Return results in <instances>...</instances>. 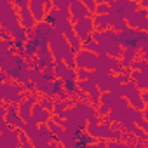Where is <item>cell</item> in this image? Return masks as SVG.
Listing matches in <instances>:
<instances>
[{"label": "cell", "mask_w": 148, "mask_h": 148, "mask_svg": "<svg viewBox=\"0 0 148 148\" xmlns=\"http://www.w3.org/2000/svg\"><path fill=\"white\" fill-rule=\"evenodd\" d=\"M0 26L5 28L9 33L18 30L21 26L16 5L12 4V0H0Z\"/></svg>", "instance_id": "1"}, {"label": "cell", "mask_w": 148, "mask_h": 148, "mask_svg": "<svg viewBox=\"0 0 148 148\" xmlns=\"http://www.w3.org/2000/svg\"><path fill=\"white\" fill-rule=\"evenodd\" d=\"M75 68H87V70H94L96 64H98V54L96 52H91V51H86V49H80L75 52Z\"/></svg>", "instance_id": "2"}, {"label": "cell", "mask_w": 148, "mask_h": 148, "mask_svg": "<svg viewBox=\"0 0 148 148\" xmlns=\"http://www.w3.org/2000/svg\"><path fill=\"white\" fill-rule=\"evenodd\" d=\"M92 30H94V26H92V19L91 18H82V19L73 21V32H75V35L79 37L80 42L89 40Z\"/></svg>", "instance_id": "3"}, {"label": "cell", "mask_w": 148, "mask_h": 148, "mask_svg": "<svg viewBox=\"0 0 148 148\" xmlns=\"http://www.w3.org/2000/svg\"><path fill=\"white\" fill-rule=\"evenodd\" d=\"M125 21H127V26H129V28H136V30H143V32L148 30L146 9H143V7H139L138 11H134L131 16H127Z\"/></svg>", "instance_id": "4"}, {"label": "cell", "mask_w": 148, "mask_h": 148, "mask_svg": "<svg viewBox=\"0 0 148 148\" xmlns=\"http://www.w3.org/2000/svg\"><path fill=\"white\" fill-rule=\"evenodd\" d=\"M68 11H70L71 23L77 21V19H82V18H91L92 16V12L86 7L84 2H80V0H71V4L68 5Z\"/></svg>", "instance_id": "5"}, {"label": "cell", "mask_w": 148, "mask_h": 148, "mask_svg": "<svg viewBox=\"0 0 148 148\" xmlns=\"http://www.w3.org/2000/svg\"><path fill=\"white\" fill-rule=\"evenodd\" d=\"M5 120L9 124V127H16V129H21L25 120L19 117V112H18V105L16 103H9L5 105Z\"/></svg>", "instance_id": "6"}, {"label": "cell", "mask_w": 148, "mask_h": 148, "mask_svg": "<svg viewBox=\"0 0 148 148\" xmlns=\"http://www.w3.org/2000/svg\"><path fill=\"white\" fill-rule=\"evenodd\" d=\"M52 30H54L52 25H49V23H45V21H38V23H35V26H33V35H35V38H37L38 42H45V44H47L49 38H51Z\"/></svg>", "instance_id": "7"}, {"label": "cell", "mask_w": 148, "mask_h": 148, "mask_svg": "<svg viewBox=\"0 0 148 148\" xmlns=\"http://www.w3.org/2000/svg\"><path fill=\"white\" fill-rule=\"evenodd\" d=\"M35 103H37V96H35V94L26 96V98L21 99V103L18 105V112H19V117H21L23 120H28V119L32 117V108H33Z\"/></svg>", "instance_id": "8"}, {"label": "cell", "mask_w": 148, "mask_h": 148, "mask_svg": "<svg viewBox=\"0 0 148 148\" xmlns=\"http://www.w3.org/2000/svg\"><path fill=\"white\" fill-rule=\"evenodd\" d=\"M129 77H131L132 84H134L139 91H146L148 80H146V71H145V70H131Z\"/></svg>", "instance_id": "9"}, {"label": "cell", "mask_w": 148, "mask_h": 148, "mask_svg": "<svg viewBox=\"0 0 148 148\" xmlns=\"http://www.w3.org/2000/svg\"><path fill=\"white\" fill-rule=\"evenodd\" d=\"M28 9L33 16V19L38 23V21H44V16H45V7H44V2L42 0H30V4H28Z\"/></svg>", "instance_id": "10"}, {"label": "cell", "mask_w": 148, "mask_h": 148, "mask_svg": "<svg viewBox=\"0 0 148 148\" xmlns=\"http://www.w3.org/2000/svg\"><path fill=\"white\" fill-rule=\"evenodd\" d=\"M32 117H33V120H35L37 124H45V122L51 119V112L45 110L40 103H35L33 108H32Z\"/></svg>", "instance_id": "11"}, {"label": "cell", "mask_w": 148, "mask_h": 148, "mask_svg": "<svg viewBox=\"0 0 148 148\" xmlns=\"http://www.w3.org/2000/svg\"><path fill=\"white\" fill-rule=\"evenodd\" d=\"M18 18H19V23H21V26L23 28H26V30H32L33 26H35V19H33V16H32V12H30V9L28 7H23V9H18Z\"/></svg>", "instance_id": "12"}, {"label": "cell", "mask_w": 148, "mask_h": 148, "mask_svg": "<svg viewBox=\"0 0 148 148\" xmlns=\"http://www.w3.org/2000/svg\"><path fill=\"white\" fill-rule=\"evenodd\" d=\"M120 58H122V59H120L122 68H129L131 63H132V59L138 58V49H134V47H124Z\"/></svg>", "instance_id": "13"}, {"label": "cell", "mask_w": 148, "mask_h": 148, "mask_svg": "<svg viewBox=\"0 0 148 148\" xmlns=\"http://www.w3.org/2000/svg\"><path fill=\"white\" fill-rule=\"evenodd\" d=\"M92 19V26L94 30H106L110 26V14H92L91 16Z\"/></svg>", "instance_id": "14"}, {"label": "cell", "mask_w": 148, "mask_h": 148, "mask_svg": "<svg viewBox=\"0 0 148 148\" xmlns=\"http://www.w3.org/2000/svg\"><path fill=\"white\" fill-rule=\"evenodd\" d=\"M38 44H40V42H38V40L35 38V35H33L32 38H28V40L25 42V59H26V63H28V61H30V59H32V58H33V56L37 54Z\"/></svg>", "instance_id": "15"}, {"label": "cell", "mask_w": 148, "mask_h": 148, "mask_svg": "<svg viewBox=\"0 0 148 148\" xmlns=\"http://www.w3.org/2000/svg\"><path fill=\"white\" fill-rule=\"evenodd\" d=\"M110 14V12H108ZM110 28H113L117 33L124 32L127 28V21L125 18H120V16H115V14H110Z\"/></svg>", "instance_id": "16"}, {"label": "cell", "mask_w": 148, "mask_h": 148, "mask_svg": "<svg viewBox=\"0 0 148 148\" xmlns=\"http://www.w3.org/2000/svg\"><path fill=\"white\" fill-rule=\"evenodd\" d=\"M11 127L5 120V106L4 105H0V132H7Z\"/></svg>", "instance_id": "17"}, {"label": "cell", "mask_w": 148, "mask_h": 148, "mask_svg": "<svg viewBox=\"0 0 148 148\" xmlns=\"http://www.w3.org/2000/svg\"><path fill=\"white\" fill-rule=\"evenodd\" d=\"M82 49H86V51H91V52H96V54H98V51H99V44H98L96 40L89 38V40L82 42Z\"/></svg>", "instance_id": "18"}, {"label": "cell", "mask_w": 148, "mask_h": 148, "mask_svg": "<svg viewBox=\"0 0 148 148\" xmlns=\"http://www.w3.org/2000/svg\"><path fill=\"white\" fill-rule=\"evenodd\" d=\"M129 68H131V70H145V71H146V61H145V56H141L139 59L134 58Z\"/></svg>", "instance_id": "19"}, {"label": "cell", "mask_w": 148, "mask_h": 148, "mask_svg": "<svg viewBox=\"0 0 148 148\" xmlns=\"http://www.w3.org/2000/svg\"><path fill=\"white\" fill-rule=\"evenodd\" d=\"M91 71H92V70H87V68H77V70H75V73H77V80H89Z\"/></svg>", "instance_id": "20"}, {"label": "cell", "mask_w": 148, "mask_h": 148, "mask_svg": "<svg viewBox=\"0 0 148 148\" xmlns=\"http://www.w3.org/2000/svg\"><path fill=\"white\" fill-rule=\"evenodd\" d=\"M63 89H64L68 94H75V91H77V80H64Z\"/></svg>", "instance_id": "21"}, {"label": "cell", "mask_w": 148, "mask_h": 148, "mask_svg": "<svg viewBox=\"0 0 148 148\" xmlns=\"http://www.w3.org/2000/svg\"><path fill=\"white\" fill-rule=\"evenodd\" d=\"M108 12H110V7H108L106 2L96 4V7H94V11H92V14H108Z\"/></svg>", "instance_id": "22"}, {"label": "cell", "mask_w": 148, "mask_h": 148, "mask_svg": "<svg viewBox=\"0 0 148 148\" xmlns=\"http://www.w3.org/2000/svg\"><path fill=\"white\" fill-rule=\"evenodd\" d=\"M38 103H40V105H42V106H44L45 110H49V112L52 113V106H54V99H52L51 96H44V98H42V99H40Z\"/></svg>", "instance_id": "23"}, {"label": "cell", "mask_w": 148, "mask_h": 148, "mask_svg": "<svg viewBox=\"0 0 148 148\" xmlns=\"http://www.w3.org/2000/svg\"><path fill=\"white\" fill-rule=\"evenodd\" d=\"M42 75H44L47 80H54V79H56V73H54V68H52V66L44 68V70H42Z\"/></svg>", "instance_id": "24"}, {"label": "cell", "mask_w": 148, "mask_h": 148, "mask_svg": "<svg viewBox=\"0 0 148 148\" xmlns=\"http://www.w3.org/2000/svg\"><path fill=\"white\" fill-rule=\"evenodd\" d=\"M131 132H132V134H134L136 138H141V139H146V134H145V131H143V129H141L139 125H136V124L132 125V131H131Z\"/></svg>", "instance_id": "25"}, {"label": "cell", "mask_w": 148, "mask_h": 148, "mask_svg": "<svg viewBox=\"0 0 148 148\" xmlns=\"http://www.w3.org/2000/svg\"><path fill=\"white\" fill-rule=\"evenodd\" d=\"M70 4H71V0H52L54 9H63V7H68Z\"/></svg>", "instance_id": "26"}, {"label": "cell", "mask_w": 148, "mask_h": 148, "mask_svg": "<svg viewBox=\"0 0 148 148\" xmlns=\"http://www.w3.org/2000/svg\"><path fill=\"white\" fill-rule=\"evenodd\" d=\"M18 139H19V143H21V145H25V146H32V141L28 139V136H26L23 131H19V136H18Z\"/></svg>", "instance_id": "27"}, {"label": "cell", "mask_w": 148, "mask_h": 148, "mask_svg": "<svg viewBox=\"0 0 148 148\" xmlns=\"http://www.w3.org/2000/svg\"><path fill=\"white\" fill-rule=\"evenodd\" d=\"M12 4L16 5V9H23V7H28L30 0H12Z\"/></svg>", "instance_id": "28"}, {"label": "cell", "mask_w": 148, "mask_h": 148, "mask_svg": "<svg viewBox=\"0 0 148 148\" xmlns=\"http://www.w3.org/2000/svg\"><path fill=\"white\" fill-rule=\"evenodd\" d=\"M0 38H2V40H12V37H11V33L5 30V28H2V26H0Z\"/></svg>", "instance_id": "29"}, {"label": "cell", "mask_w": 148, "mask_h": 148, "mask_svg": "<svg viewBox=\"0 0 148 148\" xmlns=\"http://www.w3.org/2000/svg\"><path fill=\"white\" fill-rule=\"evenodd\" d=\"M138 4H139V7L146 9V7H148V0H138Z\"/></svg>", "instance_id": "30"}, {"label": "cell", "mask_w": 148, "mask_h": 148, "mask_svg": "<svg viewBox=\"0 0 148 148\" xmlns=\"http://www.w3.org/2000/svg\"><path fill=\"white\" fill-rule=\"evenodd\" d=\"M0 70H2V68H0Z\"/></svg>", "instance_id": "31"}, {"label": "cell", "mask_w": 148, "mask_h": 148, "mask_svg": "<svg viewBox=\"0 0 148 148\" xmlns=\"http://www.w3.org/2000/svg\"><path fill=\"white\" fill-rule=\"evenodd\" d=\"M42 2H44V0H42Z\"/></svg>", "instance_id": "32"}]
</instances>
